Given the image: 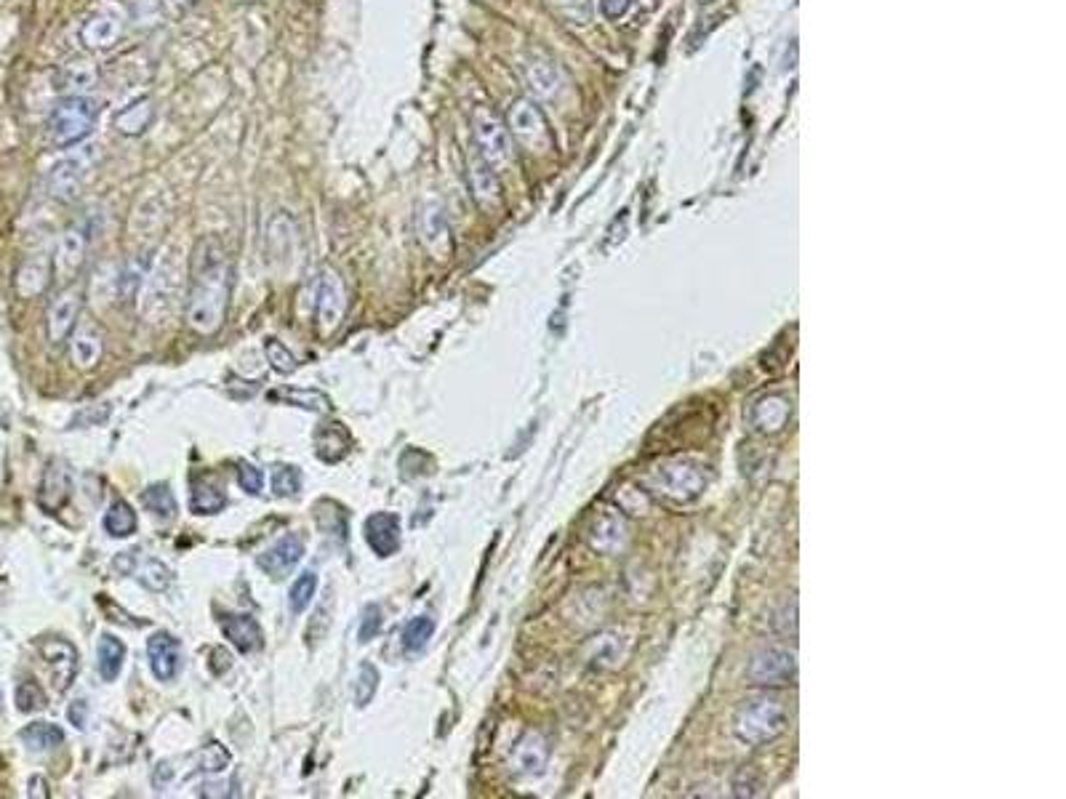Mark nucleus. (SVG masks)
Returning a JSON list of instances; mask_svg holds the SVG:
<instances>
[{"label": "nucleus", "instance_id": "39", "mask_svg": "<svg viewBox=\"0 0 1066 799\" xmlns=\"http://www.w3.org/2000/svg\"><path fill=\"white\" fill-rule=\"evenodd\" d=\"M230 765V752L219 741H211L200 749V770L206 773H222Z\"/></svg>", "mask_w": 1066, "mask_h": 799}, {"label": "nucleus", "instance_id": "16", "mask_svg": "<svg viewBox=\"0 0 1066 799\" xmlns=\"http://www.w3.org/2000/svg\"><path fill=\"white\" fill-rule=\"evenodd\" d=\"M366 541L379 557H392L400 549V520L392 512H376L366 520Z\"/></svg>", "mask_w": 1066, "mask_h": 799}, {"label": "nucleus", "instance_id": "14", "mask_svg": "<svg viewBox=\"0 0 1066 799\" xmlns=\"http://www.w3.org/2000/svg\"><path fill=\"white\" fill-rule=\"evenodd\" d=\"M302 557H304L302 536L288 533V536H283L280 541H275L267 552L259 554L256 562H259V568H262L264 573H270V576H275V578H283L288 570L294 568L296 562L302 560Z\"/></svg>", "mask_w": 1066, "mask_h": 799}, {"label": "nucleus", "instance_id": "45", "mask_svg": "<svg viewBox=\"0 0 1066 799\" xmlns=\"http://www.w3.org/2000/svg\"><path fill=\"white\" fill-rule=\"evenodd\" d=\"M163 3V8L166 11H171V14H182V11H187V8H192L198 0H160Z\"/></svg>", "mask_w": 1066, "mask_h": 799}, {"label": "nucleus", "instance_id": "25", "mask_svg": "<svg viewBox=\"0 0 1066 799\" xmlns=\"http://www.w3.org/2000/svg\"><path fill=\"white\" fill-rule=\"evenodd\" d=\"M96 669H99V677L104 682L118 680L120 669H123V661H126V645L112 637V634H102L99 637V645H96Z\"/></svg>", "mask_w": 1066, "mask_h": 799}, {"label": "nucleus", "instance_id": "11", "mask_svg": "<svg viewBox=\"0 0 1066 799\" xmlns=\"http://www.w3.org/2000/svg\"><path fill=\"white\" fill-rule=\"evenodd\" d=\"M70 491H72V480H70V469H67V464L59 459L54 461H48V467L46 472H43V480H40V491H38V504L43 512H59V509L70 501Z\"/></svg>", "mask_w": 1066, "mask_h": 799}, {"label": "nucleus", "instance_id": "10", "mask_svg": "<svg viewBox=\"0 0 1066 799\" xmlns=\"http://www.w3.org/2000/svg\"><path fill=\"white\" fill-rule=\"evenodd\" d=\"M147 658H150L155 680L171 682L182 669V642L176 640L174 634L155 632L147 640Z\"/></svg>", "mask_w": 1066, "mask_h": 799}, {"label": "nucleus", "instance_id": "5", "mask_svg": "<svg viewBox=\"0 0 1066 799\" xmlns=\"http://www.w3.org/2000/svg\"><path fill=\"white\" fill-rule=\"evenodd\" d=\"M176 293H179V267L174 259H158V264L150 269L147 277V293H144V317L150 323L166 320L171 307H174Z\"/></svg>", "mask_w": 1066, "mask_h": 799}, {"label": "nucleus", "instance_id": "29", "mask_svg": "<svg viewBox=\"0 0 1066 799\" xmlns=\"http://www.w3.org/2000/svg\"><path fill=\"white\" fill-rule=\"evenodd\" d=\"M128 576H136L139 578V584H144L147 589H152V592H163V589L171 584V570H168L160 560H152V557L142 560L139 552H136L134 568H131Z\"/></svg>", "mask_w": 1066, "mask_h": 799}, {"label": "nucleus", "instance_id": "15", "mask_svg": "<svg viewBox=\"0 0 1066 799\" xmlns=\"http://www.w3.org/2000/svg\"><path fill=\"white\" fill-rule=\"evenodd\" d=\"M526 83L531 88L533 96L539 99H555L563 88V72L557 67L549 56L533 54L526 62Z\"/></svg>", "mask_w": 1066, "mask_h": 799}, {"label": "nucleus", "instance_id": "3", "mask_svg": "<svg viewBox=\"0 0 1066 799\" xmlns=\"http://www.w3.org/2000/svg\"><path fill=\"white\" fill-rule=\"evenodd\" d=\"M472 134L478 144V155L486 160L488 166L507 168L512 163V139L510 128L504 126L502 118L491 112L488 107H478L472 112Z\"/></svg>", "mask_w": 1066, "mask_h": 799}, {"label": "nucleus", "instance_id": "33", "mask_svg": "<svg viewBox=\"0 0 1066 799\" xmlns=\"http://www.w3.org/2000/svg\"><path fill=\"white\" fill-rule=\"evenodd\" d=\"M432 632H435V621L430 616H419L414 621H408V626L403 629V648L408 653H422L427 648V642L432 640Z\"/></svg>", "mask_w": 1066, "mask_h": 799}, {"label": "nucleus", "instance_id": "9", "mask_svg": "<svg viewBox=\"0 0 1066 799\" xmlns=\"http://www.w3.org/2000/svg\"><path fill=\"white\" fill-rule=\"evenodd\" d=\"M123 35V14L115 8H99L80 27V40L94 51H107Z\"/></svg>", "mask_w": 1066, "mask_h": 799}, {"label": "nucleus", "instance_id": "4", "mask_svg": "<svg viewBox=\"0 0 1066 799\" xmlns=\"http://www.w3.org/2000/svg\"><path fill=\"white\" fill-rule=\"evenodd\" d=\"M99 150H102V147L91 144V147H83V150H78L75 155H67L64 160H59V163L48 171L46 179L51 198L62 200V203H70V200L78 198L80 187L86 184L91 168H94L96 160H99Z\"/></svg>", "mask_w": 1066, "mask_h": 799}, {"label": "nucleus", "instance_id": "2", "mask_svg": "<svg viewBox=\"0 0 1066 799\" xmlns=\"http://www.w3.org/2000/svg\"><path fill=\"white\" fill-rule=\"evenodd\" d=\"M99 112H102V104L96 102L94 96H67L48 115V139L54 147H75L86 136H91V131L99 123Z\"/></svg>", "mask_w": 1066, "mask_h": 799}, {"label": "nucleus", "instance_id": "1", "mask_svg": "<svg viewBox=\"0 0 1066 799\" xmlns=\"http://www.w3.org/2000/svg\"><path fill=\"white\" fill-rule=\"evenodd\" d=\"M230 304V256L219 238H200L192 248L184 317L192 331L211 336L224 325Z\"/></svg>", "mask_w": 1066, "mask_h": 799}, {"label": "nucleus", "instance_id": "8", "mask_svg": "<svg viewBox=\"0 0 1066 799\" xmlns=\"http://www.w3.org/2000/svg\"><path fill=\"white\" fill-rule=\"evenodd\" d=\"M80 307H83V291H80L78 285L62 288V291L51 299L46 312V333L51 344H62V341H67V336L75 331Z\"/></svg>", "mask_w": 1066, "mask_h": 799}, {"label": "nucleus", "instance_id": "38", "mask_svg": "<svg viewBox=\"0 0 1066 799\" xmlns=\"http://www.w3.org/2000/svg\"><path fill=\"white\" fill-rule=\"evenodd\" d=\"M264 355H267L270 365L278 373L296 371V357L291 355V349H288L283 341H278V339L264 341Z\"/></svg>", "mask_w": 1066, "mask_h": 799}, {"label": "nucleus", "instance_id": "18", "mask_svg": "<svg viewBox=\"0 0 1066 799\" xmlns=\"http://www.w3.org/2000/svg\"><path fill=\"white\" fill-rule=\"evenodd\" d=\"M222 632L240 653H256L264 645L262 626L256 624L254 616H246V613H235V616L224 618Z\"/></svg>", "mask_w": 1066, "mask_h": 799}, {"label": "nucleus", "instance_id": "27", "mask_svg": "<svg viewBox=\"0 0 1066 799\" xmlns=\"http://www.w3.org/2000/svg\"><path fill=\"white\" fill-rule=\"evenodd\" d=\"M227 507V493L216 480H195L192 483L190 509L195 515H216Z\"/></svg>", "mask_w": 1066, "mask_h": 799}, {"label": "nucleus", "instance_id": "37", "mask_svg": "<svg viewBox=\"0 0 1066 799\" xmlns=\"http://www.w3.org/2000/svg\"><path fill=\"white\" fill-rule=\"evenodd\" d=\"M272 491L288 499L302 491V472L296 467H278L272 472Z\"/></svg>", "mask_w": 1066, "mask_h": 799}, {"label": "nucleus", "instance_id": "19", "mask_svg": "<svg viewBox=\"0 0 1066 799\" xmlns=\"http://www.w3.org/2000/svg\"><path fill=\"white\" fill-rule=\"evenodd\" d=\"M470 187L472 195L478 200L483 208H496L502 203V192H499V179H496V171L488 166L486 160L480 155H472L470 158Z\"/></svg>", "mask_w": 1066, "mask_h": 799}, {"label": "nucleus", "instance_id": "22", "mask_svg": "<svg viewBox=\"0 0 1066 799\" xmlns=\"http://www.w3.org/2000/svg\"><path fill=\"white\" fill-rule=\"evenodd\" d=\"M267 254L272 262H288L296 254V227L286 214L272 216L267 227Z\"/></svg>", "mask_w": 1066, "mask_h": 799}, {"label": "nucleus", "instance_id": "44", "mask_svg": "<svg viewBox=\"0 0 1066 799\" xmlns=\"http://www.w3.org/2000/svg\"><path fill=\"white\" fill-rule=\"evenodd\" d=\"M67 717H70V722L78 730L86 728V722H88V704H86V701H75V704L70 706V712H67Z\"/></svg>", "mask_w": 1066, "mask_h": 799}, {"label": "nucleus", "instance_id": "6", "mask_svg": "<svg viewBox=\"0 0 1066 799\" xmlns=\"http://www.w3.org/2000/svg\"><path fill=\"white\" fill-rule=\"evenodd\" d=\"M510 131L531 152H544L552 147L547 118L531 99H518L510 107Z\"/></svg>", "mask_w": 1066, "mask_h": 799}, {"label": "nucleus", "instance_id": "21", "mask_svg": "<svg viewBox=\"0 0 1066 799\" xmlns=\"http://www.w3.org/2000/svg\"><path fill=\"white\" fill-rule=\"evenodd\" d=\"M48 283H51V262L46 256H32L16 272L14 288L22 299H32L46 291Z\"/></svg>", "mask_w": 1066, "mask_h": 799}, {"label": "nucleus", "instance_id": "42", "mask_svg": "<svg viewBox=\"0 0 1066 799\" xmlns=\"http://www.w3.org/2000/svg\"><path fill=\"white\" fill-rule=\"evenodd\" d=\"M238 483L240 488L246 493H251V496H259L264 488V475L259 472V469L254 467V464H240L238 469Z\"/></svg>", "mask_w": 1066, "mask_h": 799}, {"label": "nucleus", "instance_id": "13", "mask_svg": "<svg viewBox=\"0 0 1066 799\" xmlns=\"http://www.w3.org/2000/svg\"><path fill=\"white\" fill-rule=\"evenodd\" d=\"M419 235H422V243L435 259H446V254L451 251V232H448L446 214H443V208H440L438 203L422 206V214H419Z\"/></svg>", "mask_w": 1066, "mask_h": 799}, {"label": "nucleus", "instance_id": "32", "mask_svg": "<svg viewBox=\"0 0 1066 799\" xmlns=\"http://www.w3.org/2000/svg\"><path fill=\"white\" fill-rule=\"evenodd\" d=\"M315 592H318V573L315 570H304L302 576H296V581L291 584V592H288V608L291 613H304L310 608L312 600H315Z\"/></svg>", "mask_w": 1066, "mask_h": 799}, {"label": "nucleus", "instance_id": "36", "mask_svg": "<svg viewBox=\"0 0 1066 799\" xmlns=\"http://www.w3.org/2000/svg\"><path fill=\"white\" fill-rule=\"evenodd\" d=\"M16 709L24 714L46 709V693H43V688H40L38 682H32V680L19 682V688H16Z\"/></svg>", "mask_w": 1066, "mask_h": 799}, {"label": "nucleus", "instance_id": "20", "mask_svg": "<svg viewBox=\"0 0 1066 799\" xmlns=\"http://www.w3.org/2000/svg\"><path fill=\"white\" fill-rule=\"evenodd\" d=\"M88 227L86 224H75L70 230L64 232L62 240H59V251H56V267L62 269L64 275H72L75 269L83 264L88 251Z\"/></svg>", "mask_w": 1066, "mask_h": 799}, {"label": "nucleus", "instance_id": "41", "mask_svg": "<svg viewBox=\"0 0 1066 799\" xmlns=\"http://www.w3.org/2000/svg\"><path fill=\"white\" fill-rule=\"evenodd\" d=\"M131 14L139 24H158L163 16L160 0H131Z\"/></svg>", "mask_w": 1066, "mask_h": 799}, {"label": "nucleus", "instance_id": "17", "mask_svg": "<svg viewBox=\"0 0 1066 799\" xmlns=\"http://www.w3.org/2000/svg\"><path fill=\"white\" fill-rule=\"evenodd\" d=\"M70 336H72L70 355H72L75 368H80V371H91V368H96V363L102 360V349H104L102 333L96 331L91 323H83V325H78Z\"/></svg>", "mask_w": 1066, "mask_h": 799}, {"label": "nucleus", "instance_id": "23", "mask_svg": "<svg viewBox=\"0 0 1066 799\" xmlns=\"http://www.w3.org/2000/svg\"><path fill=\"white\" fill-rule=\"evenodd\" d=\"M152 123H155V102L150 96L136 99L115 115V128L123 136H142Z\"/></svg>", "mask_w": 1066, "mask_h": 799}, {"label": "nucleus", "instance_id": "24", "mask_svg": "<svg viewBox=\"0 0 1066 799\" xmlns=\"http://www.w3.org/2000/svg\"><path fill=\"white\" fill-rule=\"evenodd\" d=\"M96 78H99V72H96L94 62H88V59H72V62L64 64L62 72H59L56 88H59V91H72L70 96H75L88 91V88H94Z\"/></svg>", "mask_w": 1066, "mask_h": 799}, {"label": "nucleus", "instance_id": "34", "mask_svg": "<svg viewBox=\"0 0 1066 799\" xmlns=\"http://www.w3.org/2000/svg\"><path fill=\"white\" fill-rule=\"evenodd\" d=\"M272 397H283V400H288L291 405H299V408H304V411H315V413L331 411V400H328L323 392H318V389H283V392H278V395H272Z\"/></svg>", "mask_w": 1066, "mask_h": 799}, {"label": "nucleus", "instance_id": "40", "mask_svg": "<svg viewBox=\"0 0 1066 799\" xmlns=\"http://www.w3.org/2000/svg\"><path fill=\"white\" fill-rule=\"evenodd\" d=\"M382 624H384L382 608H379V605H366V610H363V616H360L358 640L360 642H371L376 637V634L382 632Z\"/></svg>", "mask_w": 1066, "mask_h": 799}, {"label": "nucleus", "instance_id": "43", "mask_svg": "<svg viewBox=\"0 0 1066 799\" xmlns=\"http://www.w3.org/2000/svg\"><path fill=\"white\" fill-rule=\"evenodd\" d=\"M632 6V0H600V8L608 19H619V16L627 14V8Z\"/></svg>", "mask_w": 1066, "mask_h": 799}, {"label": "nucleus", "instance_id": "35", "mask_svg": "<svg viewBox=\"0 0 1066 799\" xmlns=\"http://www.w3.org/2000/svg\"><path fill=\"white\" fill-rule=\"evenodd\" d=\"M376 688H379V672H376V666H371L368 661L366 664H360L358 674H355V685H352L355 704L358 706L371 704V698L376 696Z\"/></svg>", "mask_w": 1066, "mask_h": 799}, {"label": "nucleus", "instance_id": "31", "mask_svg": "<svg viewBox=\"0 0 1066 799\" xmlns=\"http://www.w3.org/2000/svg\"><path fill=\"white\" fill-rule=\"evenodd\" d=\"M104 531L110 533L112 538H128L134 536L136 531V512L128 507L126 501H115L107 512H104Z\"/></svg>", "mask_w": 1066, "mask_h": 799}, {"label": "nucleus", "instance_id": "46", "mask_svg": "<svg viewBox=\"0 0 1066 799\" xmlns=\"http://www.w3.org/2000/svg\"><path fill=\"white\" fill-rule=\"evenodd\" d=\"M30 797H48L46 781H43V778H32V781H30Z\"/></svg>", "mask_w": 1066, "mask_h": 799}, {"label": "nucleus", "instance_id": "26", "mask_svg": "<svg viewBox=\"0 0 1066 799\" xmlns=\"http://www.w3.org/2000/svg\"><path fill=\"white\" fill-rule=\"evenodd\" d=\"M315 451L323 461L328 464H336L342 461L347 453H350V435L342 424H326V427L318 429L315 435Z\"/></svg>", "mask_w": 1066, "mask_h": 799}, {"label": "nucleus", "instance_id": "28", "mask_svg": "<svg viewBox=\"0 0 1066 799\" xmlns=\"http://www.w3.org/2000/svg\"><path fill=\"white\" fill-rule=\"evenodd\" d=\"M22 744L32 752H51L56 746L64 744V730L51 722H32L19 733Z\"/></svg>", "mask_w": 1066, "mask_h": 799}, {"label": "nucleus", "instance_id": "12", "mask_svg": "<svg viewBox=\"0 0 1066 799\" xmlns=\"http://www.w3.org/2000/svg\"><path fill=\"white\" fill-rule=\"evenodd\" d=\"M40 653L51 666L56 693H64L75 680V674H78V650L64 640H46L40 645Z\"/></svg>", "mask_w": 1066, "mask_h": 799}, {"label": "nucleus", "instance_id": "30", "mask_svg": "<svg viewBox=\"0 0 1066 799\" xmlns=\"http://www.w3.org/2000/svg\"><path fill=\"white\" fill-rule=\"evenodd\" d=\"M142 507L150 512V515L160 517V520H174L176 517V499L174 491L168 488L166 483L150 485L147 491L142 493Z\"/></svg>", "mask_w": 1066, "mask_h": 799}, {"label": "nucleus", "instance_id": "7", "mask_svg": "<svg viewBox=\"0 0 1066 799\" xmlns=\"http://www.w3.org/2000/svg\"><path fill=\"white\" fill-rule=\"evenodd\" d=\"M315 307H318V325L320 331L334 333L344 320V312H347V291H344V283L339 272H334L331 267H326L320 272L318 285H315Z\"/></svg>", "mask_w": 1066, "mask_h": 799}]
</instances>
